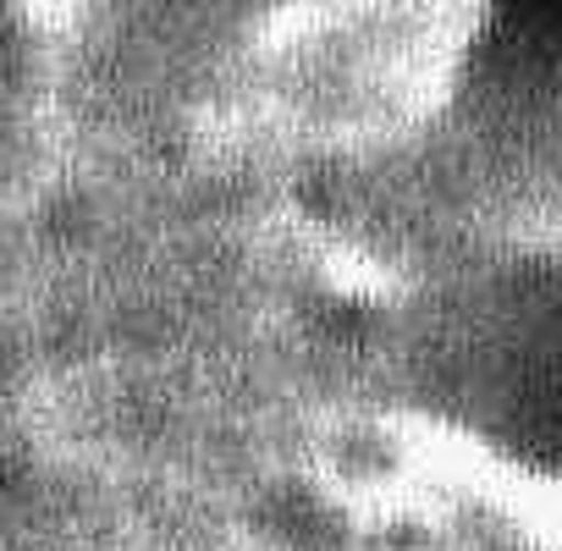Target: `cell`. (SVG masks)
<instances>
[{"label":"cell","instance_id":"obj_1","mask_svg":"<svg viewBox=\"0 0 562 551\" xmlns=\"http://www.w3.org/2000/svg\"><path fill=\"white\" fill-rule=\"evenodd\" d=\"M502 12H507L513 29H524L540 45H551L557 40V18H562V0H502Z\"/></svg>","mask_w":562,"mask_h":551}]
</instances>
